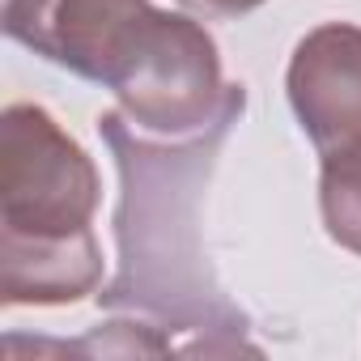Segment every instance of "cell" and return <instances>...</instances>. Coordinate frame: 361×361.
I'll return each mask as SVG.
<instances>
[{"instance_id":"6da1fadb","label":"cell","mask_w":361,"mask_h":361,"mask_svg":"<svg viewBox=\"0 0 361 361\" xmlns=\"http://www.w3.org/2000/svg\"><path fill=\"white\" fill-rule=\"evenodd\" d=\"M0 22L13 43L111 90L153 140H200L243 115L247 90L221 77V51L192 13L149 0H5Z\"/></svg>"},{"instance_id":"7a4b0ae2","label":"cell","mask_w":361,"mask_h":361,"mask_svg":"<svg viewBox=\"0 0 361 361\" xmlns=\"http://www.w3.org/2000/svg\"><path fill=\"white\" fill-rule=\"evenodd\" d=\"M102 178L94 157L39 102L0 115V243H56L94 230Z\"/></svg>"},{"instance_id":"3957f363","label":"cell","mask_w":361,"mask_h":361,"mask_svg":"<svg viewBox=\"0 0 361 361\" xmlns=\"http://www.w3.org/2000/svg\"><path fill=\"white\" fill-rule=\"evenodd\" d=\"M289 106L323 153L361 145V26L323 22L298 39L285 68Z\"/></svg>"},{"instance_id":"277c9868","label":"cell","mask_w":361,"mask_h":361,"mask_svg":"<svg viewBox=\"0 0 361 361\" xmlns=\"http://www.w3.org/2000/svg\"><path fill=\"white\" fill-rule=\"evenodd\" d=\"M102 285V247L90 234L56 243H0V302L68 306Z\"/></svg>"},{"instance_id":"5b68a950","label":"cell","mask_w":361,"mask_h":361,"mask_svg":"<svg viewBox=\"0 0 361 361\" xmlns=\"http://www.w3.org/2000/svg\"><path fill=\"white\" fill-rule=\"evenodd\" d=\"M319 213H323V226H327L331 243L361 255V145L340 149V153H323Z\"/></svg>"},{"instance_id":"8992f818","label":"cell","mask_w":361,"mask_h":361,"mask_svg":"<svg viewBox=\"0 0 361 361\" xmlns=\"http://www.w3.org/2000/svg\"><path fill=\"white\" fill-rule=\"evenodd\" d=\"M192 18H209V22H221V18H243L251 9H259L264 0H178Z\"/></svg>"}]
</instances>
